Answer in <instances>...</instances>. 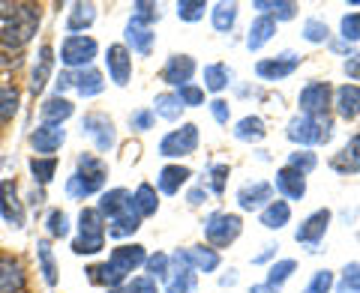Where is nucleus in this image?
I'll use <instances>...</instances> for the list:
<instances>
[{
  "label": "nucleus",
  "mask_w": 360,
  "mask_h": 293,
  "mask_svg": "<svg viewBox=\"0 0 360 293\" xmlns=\"http://www.w3.org/2000/svg\"><path fill=\"white\" fill-rule=\"evenodd\" d=\"M144 261H148V254H144V245H139V243L117 245L105 264L87 269V278L94 281V285H103L108 290H115L120 285H127L129 273H135V269H139Z\"/></svg>",
  "instance_id": "f257e3e1"
},
{
  "label": "nucleus",
  "mask_w": 360,
  "mask_h": 293,
  "mask_svg": "<svg viewBox=\"0 0 360 293\" xmlns=\"http://www.w3.org/2000/svg\"><path fill=\"white\" fill-rule=\"evenodd\" d=\"M103 183H105V165H103V159L84 153L82 159H78V171L66 179V195L75 198V200H84V198L94 195V191L103 189Z\"/></svg>",
  "instance_id": "f03ea898"
},
{
  "label": "nucleus",
  "mask_w": 360,
  "mask_h": 293,
  "mask_svg": "<svg viewBox=\"0 0 360 293\" xmlns=\"http://www.w3.org/2000/svg\"><path fill=\"white\" fill-rule=\"evenodd\" d=\"M105 249V219L99 210H82L78 216V240L72 243L75 254H96Z\"/></svg>",
  "instance_id": "7ed1b4c3"
},
{
  "label": "nucleus",
  "mask_w": 360,
  "mask_h": 293,
  "mask_svg": "<svg viewBox=\"0 0 360 293\" xmlns=\"http://www.w3.org/2000/svg\"><path fill=\"white\" fill-rule=\"evenodd\" d=\"M288 138L300 144V146H319V144H328L333 138V120L324 114V117H297L288 123Z\"/></svg>",
  "instance_id": "20e7f679"
},
{
  "label": "nucleus",
  "mask_w": 360,
  "mask_h": 293,
  "mask_svg": "<svg viewBox=\"0 0 360 293\" xmlns=\"http://www.w3.org/2000/svg\"><path fill=\"white\" fill-rule=\"evenodd\" d=\"M37 27H39V13L30 4H21L18 15L9 21L4 33H0V42L9 45V48H21V45H27L33 39Z\"/></svg>",
  "instance_id": "39448f33"
},
{
  "label": "nucleus",
  "mask_w": 360,
  "mask_h": 293,
  "mask_svg": "<svg viewBox=\"0 0 360 293\" xmlns=\"http://www.w3.org/2000/svg\"><path fill=\"white\" fill-rule=\"evenodd\" d=\"M240 231H243V222H240V216H234V212H213V216L205 222V236H207L210 245H217V249L231 245L240 236Z\"/></svg>",
  "instance_id": "423d86ee"
},
{
  "label": "nucleus",
  "mask_w": 360,
  "mask_h": 293,
  "mask_svg": "<svg viewBox=\"0 0 360 293\" xmlns=\"http://www.w3.org/2000/svg\"><path fill=\"white\" fill-rule=\"evenodd\" d=\"M198 146V126L195 123H184L180 129L168 132L160 141V156L165 159H180V156H193Z\"/></svg>",
  "instance_id": "0eeeda50"
},
{
  "label": "nucleus",
  "mask_w": 360,
  "mask_h": 293,
  "mask_svg": "<svg viewBox=\"0 0 360 293\" xmlns=\"http://www.w3.org/2000/svg\"><path fill=\"white\" fill-rule=\"evenodd\" d=\"M94 57H96V39L82 36V33L78 36H66L60 45V60L70 69H87Z\"/></svg>",
  "instance_id": "6e6552de"
},
{
  "label": "nucleus",
  "mask_w": 360,
  "mask_h": 293,
  "mask_svg": "<svg viewBox=\"0 0 360 293\" xmlns=\"http://www.w3.org/2000/svg\"><path fill=\"white\" fill-rule=\"evenodd\" d=\"M330 96H333V90H330L328 81L307 84L300 90V99H297L303 117H324V114H328V108H330Z\"/></svg>",
  "instance_id": "1a4fd4ad"
},
{
  "label": "nucleus",
  "mask_w": 360,
  "mask_h": 293,
  "mask_svg": "<svg viewBox=\"0 0 360 293\" xmlns=\"http://www.w3.org/2000/svg\"><path fill=\"white\" fill-rule=\"evenodd\" d=\"M82 132L87 138H94L99 153H108L115 146V123H111L105 114H87L82 120Z\"/></svg>",
  "instance_id": "9d476101"
},
{
  "label": "nucleus",
  "mask_w": 360,
  "mask_h": 293,
  "mask_svg": "<svg viewBox=\"0 0 360 293\" xmlns=\"http://www.w3.org/2000/svg\"><path fill=\"white\" fill-rule=\"evenodd\" d=\"M63 141H66V129L58 126V123H45V126H39L30 135V144H33V150H37L39 159H51V156L60 150Z\"/></svg>",
  "instance_id": "9b49d317"
},
{
  "label": "nucleus",
  "mask_w": 360,
  "mask_h": 293,
  "mask_svg": "<svg viewBox=\"0 0 360 293\" xmlns=\"http://www.w3.org/2000/svg\"><path fill=\"white\" fill-rule=\"evenodd\" d=\"M0 216L13 228H25V207L18 200V186L15 179H4L0 183Z\"/></svg>",
  "instance_id": "f8f14e48"
},
{
  "label": "nucleus",
  "mask_w": 360,
  "mask_h": 293,
  "mask_svg": "<svg viewBox=\"0 0 360 293\" xmlns=\"http://www.w3.org/2000/svg\"><path fill=\"white\" fill-rule=\"evenodd\" d=\"M105 66H108V75L117 87H127L129 84V75H132V54L127 45H108L105 51Z\"/></svg>",
  "instance_id": "ddd939ff"
},
{
  "label": "nucleus",
  "mask_w": 360,
  "mask_h": 293,
  "mask_svg": "<svg viewBox=\"0 0 360 293\" xmlns=\"http://www.w3.org/2000/svg\"><path fill=\"white\" fill-rule=\"evenodd\" d=\"M300 66V57L297 54H279V57H270V60H258L255 63V72L258 78H264V81H283V78H288L291 72H295Z\"/></svg>",
  "instance_id": "4468645a"
},
{
  "label": "nucleus",
  "mask_w": 360,
  "mask_h": 293,
  "mask_svg": "<svg viewBox=\"0 0 360 293\" xmlns=\"http://www.w3.org/2000/svg\"><path fill=\"white\" fill-rule=\"evenodd\" d=\"M330 210H319V212H312V216L307 219L297 228V233H295V240L297 243H303V245H309V249L315 252V245H319L321 240H324V233H328V224H330Z\"/></svg>",
  "instance_id": "2eb2a0df"
},
{
  "label": "nucleus",
  "mask_w": 360,
  "mask_h": 293,
  "mask_svg": "<svg viewBox=\"0 0 360 293\" xmlns=\"http://www.w3.org/2000/svg\"><path fill=\"white\" fill-rule=\"evenodd\" d=\"M270 200H274V186L264 183V179H255V183H246L238 191V204L240 210L252 212V210H264Z\"/></svg>",
  "instance_id": "dca6fc26"
},
{
  "label": "nucleus",
  "mask_w": 360,
  "mask_h": 293,
  "mask_svg": "<svg viewBox=\"0 0 360 293\" xmlns=\"http://www.w3.org/2000/svg\"><path fill=\"white\" fill-rule=\"evenodd\" d=\"M193 75H195V60L189 57V54H174V57H168L165 69H162V81L174 84V87H186Z\"/></svg>",
  "instance_id": "f3484780"
},
{
  "label": "nucleus",
  "mask_w": 360,
  "mask_h": 293,
  "mask_svg": "<svg viewBox=\"0 0 360 293\" xmlns=\"http://www.w3.org/2000/svg\"><path fill=\"white\" fill-rule=\"evenodd\" d=\"M177 257L184 264H189L195 273H213L219 266V252L217 249H207V245H193V249H184L177 252Z\"/></svg>",
  "instance_id": "a211bd4d"
},
{
  "label": "nucleus",
  "mask_w": 360,
  "mask_h": 293,
  "mask_svg": "<svg viewBox=\"0 0 360 293\" xmlns=\"http://www.w3.org/2000/svg\"><path fill=\"white\" fill-rule=\"evenodd\" d=\"M25 290V269L15 257L0 254V293H21Z\"/></svg>",
  "instance_id": "6ab92c4d"
},
{
  "label": "nucleus",
  "mask_w": 360,
  "mask_h": 293,
  "mask_svg": "<svg viewBox=\"0 0 360 293\" xmlns=\"http://www.w3.org/2000/svg\"><path fill=\"white\" fill-rule=\"evenodd\" d=\"M276 191L285 200H300L307 195V177L291 171V168H283V171H276Z\"/></svg>",
  "instance_id": "aec40b11"
},
{
  "label": "nucleus",
  "mask_w": 360,
  "mask_h": 293,
  "mask_svg": "<svg viewBox=\"0 0 360 293\" xmlns=\"http://www.w3.org/2000/svg\"><path fill=\"white\" fill-rule=\"evenodd\" d=\"M172 261H174L177 269H174V273H168L165 290H168V293H193V290H195V269L180 261L177 254L172 257Z\"/></svg>",
  "instance_id": "412c9836"
},
{
  "label": "nucleus",
  "mask_w": 360,
  "mask_h": 293,
  "mask_svg": "<svg viewBox=\"0 0 360 293\" xmlns=\"http://www.w3.org/2000/svg\"><path fill=\"white\" fill-rule=\"evenodd\" d=\"M99 212H103V219H115L120 212L132 210V195L127 189H111V191H103V198H99Z\"/></svg>",
  "instance_id": "4be33fe9"
},
{
  "label": "nucleus",
  "mask_w": 360,
  "mask_h": 293,
  "mask_svg": "<svg viewBox=\"0 0 360 293\" xmlns=\"http://www.w3.org/2000/svg\"><path fill=\"white\" fill-rule=\"evenodd\" d=\"M330 165H333V171H340V174H357L360 171V135H354V138L333 156Z\"/></svg>",
  "instance_id": "5701e85b"
},
{
  "label": "nucleus",
  "mask_w": 360,
  "mask_h": 293,
  "mask_svg": "<svg viewBox=\"0 0 360 293\" xmlns=\"http://www.w3.org/2000/svg\"><path fill=\"white\" fill-rule=\"evenodd\" d=\"M336 111L345 120H357L360 117V87L357 84H342L336 90Z\"/></svg>",
  "instance_id": "b1692460"
},
{
  "label": "nucleus",
  "mask_w": 360,
  "mask_h": 293,
  "mask_svg": "<svg viewBox=\"0 0 360 293\" xmlns=\"http://www.w3.org/2000/svg\"><path fill=\"white\" fill-rule=\"evenodd\" d=\"M51 69H54V51H51V45H42L37 66H33V78H30L33 93H42V87L49 84V78H51Z\"/></svg>",
  "instance_id": "393cba45"
},
{
  "label": "nucleus",
  "mask_w": 360,
  "mask_h": 293,
  "mask_svg": "<svg viewBox=\"0 0 360 293\" xmlns=\"http://www.w3.org/2000/svg\"><path fill=\"white\" fill-rule=\"evenodd\" d=\"M132 210L139 219H148V216H156V210H160V198H156V189L150 183H141L135 189L132 195Z\"/></svg>",
  "instance_id": "a878e982"
},
{
  "label": "nucleus",
  "mask_w": 360,
  "mask_h": 293,
  "mask_svg": "<svg viewBox=\"0 0 360 293\" xmlns=\"http://www.w3.org/2000/svg\"><path fill=\"white\" fill-rule=\"evenodd\" d=\"M274 33H276V21L267 18V15H258L252 21V27H250V36H246V48H250V51L264 48V45L274 39Z\"/></svg>",
  "instance_id": "bb28decb"
},
{
  "label": "nucleus",
  "mask_w": 360,
  "mask_h": 293,
  "mask_svg": "<svg viewBox=\"0 0 360 293\" xmlns=\"http://www.w3.org/2000/svg\"><path fill=\"white\" fill-rule=\"evenodd\" d=\"M72 87L82 93L84 99H90V96H99L105 90V81H103V72H96V69H78L75 75H72Z\"/></svg>",
  "instance_id": "cd10ccee"
},
{
  "label": "nucleus",
  "mask_w": 360,
  "mask_h": 293,
  "mask_svg": "<svg viewBox=\"0 0 360 293\" xmlns=\"http://www.w3.org/2000/svg\"><path fill=\"white\" fill-rule=\"evenodd\" d=\"M153 36H156V33L150 27H141V25H135V21H129V25H127V45L135 54H139V57H148V54H150Z\"/></svg>",
  "instance_id": "c85d7f7f"
},
{
  "label": "nucleus",
  "mask_w": 360,
  "mask_h": 293,
  "mask_svg": "<svg viewBox=\"0 0 360 293\" xmlns=\"http://www.w3.org/2000/svg\"><path fill=\"white\" fill-rule=\"evenodd\" d=\"M189 177H193V174H189V168L168 165V168H162V171H160V177H156V186H160L162 195H174V191H180V186H184Z\"/></svg>",
  "instance_id": "c756f323"
},
{
  "label": "nucleus",
  "mask_w": 360,
  "mask_h": 293,
  "mask_svg": "<svg viewBox=\"0 0 360 293\" xmlns=\"http://www.w3.org/2000/svg\"><path fill=\"white\" fill-rule=\"evenodd\" d=\"M42 120L45 123H58V126H60V123L63 120H70L72 117V102H70V99H63V96H51V99H45V102H42Z\"/></svg>",
  "instance_id": "7c9ffc66"
},
{
  "label": "nucleus",
  "mask_w": 360,
  "mask_h": 293,
  "mask_svg": "<svg viewBox=\"0 0 360 293\" xmlns=\"http://www.w3.org/2000/svg\"><path fill=\"white\" fill-rule=\"evenodd\" d=\"M291 219V207L285 204V200H270V204L262 210V224L270 231H279V228H285Z\"/></svg>",
  "instance_id": "2f4dec72"
},
{
  "label": "nucleus",
  "mask_w": 360,
  "mask_h": 293,
  "mask_svg": "<svg viewBox=\"0 0 360 293\" xmlns=\"http://www.w3.org/2000/svg\"><path fill=\"white\" fill-rule=\"evenodd\" d=\"M96 18V6L94 4H75L70 18H66V30H70V36H78V30H87L94 25Z\"/></svg>",
  "instance_id": "473e14b6"
},
{
  "label": "nucleus",
  "mask_w": 360,
  "mask_h": 293,
  "mask_svg": "<svg viewBox=\"0 0 360 293\" xmlns=\"http://www.w3.org/2000/svg\"><path fill=\"white\" fill-rule=\"evenodd\" d=\"M37 257H39V273L45 278V285L54 287V285H58V264H54V252H51L49 240L37 243Z\"/></svg>",
  "instance_id": "72a5a7b5"
},
{
  "label": "nucleus",
  "mask_w": 360,
  "mask_h": 293,
  "mask_svg": "<svg viewBox=\"0 0 360 293\" xmlns=\"http://www.w3.org/2000/svg\"><path fill=\"white\" fill-rule=\"evenodd\" d=\"M141 228V219L135 216V210H127V212H120V216H115V219H108V224H105V231L111 233V236H132L135 231Z\"/></svg>",
  "instance_id": "f704fd0d"
},
{
  "label": "nucleus",
  "mask_w": 360,
  "mask_h": 293,
  "mask_svg": "<svg viewBox=\"0 0 360 293\" xmlns=\"http://www.w3.org/2000/svg\"><path fill=\"white\" fill-rule=\"evenodd\" d=\"M255 9H258V13H262V15H267V18H295L297 15V4H291V0H276V4H274V0H255V4H252Z\"/></svg>",
  "instance_id": "c9c22d12"
},
{
  "label": "nucleus",
  "mask_w": 360,
  "mask_h": 293,
  "mask_svg": "<svg viewBox=\"0 0 360 293\" xmlns=\"http://www.w3.org/2000/svg\"><path fill=\"white\" fill-rule=\"evenodd\" d=\"M180 111H184V102H180L177 93H160V96H156L153 114H160L162 120L174 123V120H180Z\"/></svg>",
  "instance_id": "e433bc0d"
},
{
  "label": "nucleus",
  "mask_w": 360,
  "mask_h": 293,
  "mask_svg": "<svg viewBox=\"0 0 360 293\" xmlns=\"http://www.w3.org/2000/svg\"><path fill=\"white\" fill-rule=\"evenodd\" d=\"M267 135L264 120L262 117H243L238 126H234V138L238 141H262Z\"/></svg>",
  "instance_id": "4c0bfd02"
},
{
  "label": "nucleus",
  "mask_w": 360,
  "mask_h": 293,
  "mask_svg": "<svg viewBox=\"0 0 360 293\" xmlns=\"http://www.w3.org/2000/svg\"><path fill=\"white\" fill-rule=\"evenodd\" d=\"M238 21V4H217L213 6V27L219 33H229Z\"/></svg>",
  "instance_id": "58836bf2"
},
{
  "label": "nucleus",
  "mask_w": 360,
  "mask_h": 293,
  "mask_svg": "<svg viewBox=\"0 0 360 293\" xmlns=\"http://www.w3.org/2000/svg\"><path fill=\"white\" fill-rule=\"evenodd\" d=\"M18 102H21V96L15 87H0V123H9L15 117Z\"/></svg>",
  "instance_id": "ea45409f"
},
{
  "label": "nucleus",
  "mask_w": 360,
  "mask_h": 293,
  "mask_svg": "<svg viewBox=\"0 0 360 293\" xmlns=\"http://www.w3.org/2000/svg\"><path fill=\"white\" fill-rule=\"evenodd\" d=\"M135 25H141V27H150L153 21H160V6L156 4H148V0H139V4H132V18Z\"/></svg>",
  "instance_id": "a19ab883"
},
{
  "label": "nucleus",
  "mask_w": 360,
  "mask_h": 293,
  "mask_svg": "<svg viewBox=\"0 0 360 293\" xmlns=\"http://www.w3.org/2000/svg\"><path fill=\"white\" fill-rule=\"evenodd\" d=\"M30 171H33V179H37L39 186H45V183H51V177H54V171H58V159H39V156H33L30 159Z\"/></svg>",
  "instance_id": "79ce46f5"
},
{
  "label": "nucleus",
  "mask_w": 360,
  "mask_h": 293,
  "mask_svg": "<svg viewBox=\"0 0 360 293\" xmlns=\"http://www.w3.org/2000/svg\"><path fill=\"white\" fill-rule=\"evenodd\" d=\"M229 78H231L229 66L213 63V66H207V69H205V87L213 90V93H219V90H225V84H229Z\"/></svg>",
  "instance_id": "37998d69"
},
{
  "label": "nucleus",
  "mask_w": 360,
  "mask_h": 293,
  "mask_svg": "<svg viewBox=\"0 0 360 293\" xmlns=\"http://www.w3.org/2000/svg\"><path fill=\"white\" fill-rule=\"evenodd\" d=\"M207 4L205 0H180L177 4V18L180 21H201L205 18Z\"/></svg>",
  "instance_id": "c03bdc74"
},
{
  "label": "nucleus",
  "mask_w": 360,
  "mask_h": 293,
  "mask_svg": "<svg viewBox=\"0 0 360 293\" xmlns=\"http://www.w3.org/2000/svg\"><path fill=\"white\" fill-rule=\"evenodd\" d=\"M295 269H297L295 261H279V264H274V266H270V273H267V285L276 290L279 285H285V281L291 278V273H295Z\"/></svg>",
  "instance_id": "a18cd8bd"
},
{
  "label": "nucleus",
  "mask_w": 360,
  "mask_h": 293,
  "mask_svg": "<svg viewBox=\"0 0 360 293\" xmlns=\"http://www.w3.org/2000/svg\"><path fill=\"white\" fill-rule=\"evenodd\" d=\"M315 165H319V159H315V153H309V150H297V153H291V159H288L291 171H297L303 177L309 171H315Z\"/></svg>",
  "instance_id": "49530a36"
},
{
  "label": "nucleus",
  "mask_w": 360,
  "mask_h": 293,
  "mask_svg": "<svg viewBox=\"0 0 360 293\" xmlns=\"http://www.w3.org/2000/svg\"><path fill=\"white\" fill-rule=\"evenodd\" d=\"M45 224H49V233L54 236V240H63V236L70 233V216H66L63 210H51Z\"/></svg>",
  "instance_id": "de8ad7c7"
},
{
  "label": "nucleus",
  "mask_w": 360,
  "mask_h": 293,
  "mask_svg": "<svg viewBox=\"0 0 360 293\" xmlns=\"http://www.w3.org/2000/svg\"><path fill=\"white\" fill-rule=\"evenodd\" d=\"M336 293H360V266L357 264L345 266L340 285H336Z\"/></svg>",
  "instance_id": "09e8293b"
},
{
  "label": "nucleus",
  "mask_w": 360,
  "mask_h": 293,
  "mask_svg": "<svg viewBox=\"0 0 360 293\" xmlns=\"http://www.w3.org/2000/svg\"><path fill=\"white\" fill-rule=\"evenodd\" d=\"M328 36H330V30L319 18H309L307 25H303V39L307 42H328Z\"/></svg>",
  "instance_id": "8fccbe9b"
},
{
  "label": "nucleus",
  "mask_w": 360,
  "mask_h": 293,
  "mask_svg": "<svg viewBox=\"0 0 360 293\" xmlns=\"http://www.w3.org/2000/svg\"><path fill=\"white\" fill-rule=\"evenodd\" d=\"M111 293H160V290H156V281L153 278H132L123 287H115Z\"/></svg>",
  "instance_id": "3c124183"
},
{
  "label": "nucleus",
  "mask_w": 360,
  "mask_h": 293,
  "mask_svg": "<svg viewBox=\"0 0 360 293\" xmlns=\"http://www.w3.org/2000/svg\"><path fill=\"white\" fill-rule=\"evenodd\" d=\"M330 287H333V273H330V269H319V273L312 275L309 287L303 290V293H328Z\"/></svg>",
  "instance_id": "603ef678"
},
{
  "label": "nucleus",
  "mask_w": 360,
  "mask_h": 293,
  "mask_svg": "<svg viewBox=\"0 0 360 293\" xmlns=\"http://www.w3.org/2000/svg\"><path fill=\"white\" fill-rule=\"evenodd\" d=\"M177 96H180V102H184V108H195V105H205V90L195 87V84H186V87H180L177 90Z\"/></svg>",
  "instance_id": "864d4df0"
},
{
  "label": "nucleus",
  "mask_w": 360,
  "mask_h": 293,
  "mask_svg": "<svg viewBox=\"0 0 360 293\" xmlns=\"http://www.w3.org/2000/svg\"><path fill=\"white\" fill-rule=\"evenodd\" d=\"M340 30H342V39H345V42H357V39H360V13L345 15L342 25H340Z\"/></svg>",
  "instance_id": "5fc2aeb1"
},
{
  "label": "nucleus",
  "mask_w": 360,
  "mask_h": 293,
  "mask_svg": "<svg viewBox=\"0 0 360 293\" xmlns=\"http://www.w3.org/2000/svg\"><path fill=\"white\" fill-rule=\"evenodd\" d=\"M144 264H148L150 278H165L168 281V254H150Z\"/></svg>",
  "instance_id": "6e6d98bb"
},
{
  "label": "nucleus",
  "mask_w": 360,
  "mask_h": 293,
  "mask_svg": "<svg viewBox=\"0 0 360 293\" xmlns=\"http://www.w3.org/2000/svg\"><path fill=\"white\" fill-rule=\"evenodd\" d=\"M225 177H229V165H213L210 168V189L222 195L225 191Z\"/></svg>",
  "instance_id": "4d7b16f0"
},
{
  "label": "nucleus",
  "mask_w": 360,
  "mask_h": 293,
  "mask_svg": "<svg viewBox=\"0 0 360 293\" xmlns=\"http://www.w3.org/2000/svg\"><path fill=\"white\" fill-rule=\"evenodd\" d=\"M129 126L139 129V132H148L153 126V111H135V114L129 117Z\"/></svg>",
  "instance_id": "13d9d810"
},
{
  "label": "nucleus",
  "mask_w": 360,
  "mask_h": 293,
  "mask_svg": "<svg viewBox=\"0 0 360 293\" xmlns=\"http://www.w3.org/2000/svg\"><path fill=\"white\" fill-rule=\"evenodd\" d=\"M210 111H213V120L217 123H229V117H231V108H229V102H225V99H213L210 102Z\"/></svg>",
  "instance_id": "bf43d9fd"
},
{
  "label": "nucleus",
  "mask_w": 360,
  "mask_h": 293,
  "mask_svg": "<svg viewBox=\"0 0 360 293\" xmlns=\"http://www.w3.org/2000/svg\"><path fill=\"white\" fill-rule=\"evenodd\" d=\"M18 9H21V4H9V0H0V18H4L6 25L18 15Z\"/></svg>",
  "instance_id": "052dcab7"
},
{
  "label": "nucleus",
  "mask_w": 360,
  "mask_h": 293,
  "mask_svg": "<svg viewBox=\"0 0 360 293\" xmlns=\"http://www.w3.org/2000/svg\"><path fill=\"white\" fill-rule=\"evenodd\" d=\"M345 72L352 75V78H360V57H357V54H348V60H345Z\"/></svg>",
  "instance_id": "680f3d73"
},
{
  "label": "nucleus",
  "mask_w": 360,
  "mask_h": 293,
  "mask_svg": "<svg viewBox=\"0 0 360 293\" xmlns=\"http://www.w3.org/2000/svg\"><path fill=\"white\" fill-rule=\"evenodd\" d=\"M201 200H207V191L205 189H193V191H189V204H193V207H198Z\"/></svg>",
  "instance_id": "e2e57ef3"
},
{
  "label": "nucleus",
  "mask_w": 360,
  "mask_h": 293,
  "mask_svg": "<svg viewBox=\"0 0 360 293\" xmlns=\"http://www.w3.org/2000/svg\"><path fill=\"white\" fill-rule=\"evenodd\" d=\"M66 87H72V75H70V72H63V75H60V81H58V93H60V90H66Z\"/></svg>",
  "instance_id": "0e129e2a"
},
{
  "label": "nucleus",
  "mask_w": 360,
  "mask_h": 293,
  "mask_svg": "<svg viewBox=\"0 0 360 293\" xmlns=\"http://www.w3.org/2000/svg\"><path fill=\"white\" fill-rule=\"evenodd\" d=\"M250 293H276V290H274V287H270L267 281H264V285H255V287H252Z\"/></svg>",
  "instance_id": "69168bd1"
}]
</instances>
